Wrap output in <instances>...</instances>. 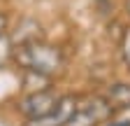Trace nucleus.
Segmentation results:
<instances>
[{
    "label": "nucleus",
    "instance_id": "1",
    "mask_svg": "<svg viewBox=\"0 0 130 126\" xmlns=\"http://www.w3.org/2000/svg\"><path fill=\"white\" fill-rule=\"evenodd\" d=\"M74 56L77 49L70 40L46 35L14 47L12 68L16 72H30L46 77L51 82L68 84L70 75L74 72Z\"/></svg>",
    "mask_w": 130,
    "mask_h": 126
},
{
    "label": "nucleus",
    "instance_id": "2",
    "mask_svg": "<svg viewBox=\"0 0 130 126\" xmlns=\"http://www.w3.org/2000/svg\"><path fill=\"white\" fill-rule=\"evenodd\" d=\"M65 89H68V84H54V86L37 89V91H16V93H12V96L3 103V107L16 121L32 119V117L46 115L49 110L60 100Z\"/></svg>",
    "mask_w": 130,
    "mask_h": 126
},
{
    "label": "nucleus",
    "instance_id": "3",
    "mask_svg": "<svg viewBox=\"0 0 130 126\" xmlns=\"http://www.w3.org/2000/svg\"><path fill=\"white\" fill-rule=\"evenodd\" d=\"M111 117H116V112L105 100L102 93L98 89L84 86L81 89V98H79L72 117L68 119L65 126H105Z\"/></svg>",
    "mask_w": 130,
    "mask_h": 126
},
{
    "label": "nucleus",
    "instance_id": "4",
    "mask_svg": "<svg viewBox=\"0 0 130 126\" xmlns=\"http://www.w3.org/2000/svg\"><path fill=\"white\" fill-rule=\"evenodd\" d=\"M81 98V89H74V86H68L65 93L60 96V100L49 110L46 115H40V117H32V119H23L16 126H65L68 119L72 117L74 107Z\"/></svg>",
    "mask_w": 130,
    "mask_h": 126
},
{
    "label": "nucleus",
    "instance_id": "5",
    "mask_svg": "<svg viewBox=\"0 0 130 126\" xmlns=\"http://www.w3.org/2000/svg\"><path fill=\"white\" fill-rule=\"evenodd\" d=\"M51 35L49 33V26L44 23V19L40 17L37 12H16L12 26H9V37L14 42V47L32 42V40H40Z\"/></svg>",
    "mask_w": 130,
    "mask_h": 126
},
{
    "label": "nucleus",
    "instance_id": "6",
    "mask_svg": "<svg viewBox=\"0 0 130 126\" xmlns=\"http://www.w3.org/2000/svg\"><path fill=\"white\" fill-rule=\"evenodd\" d=\"M98 91L105 96V100L111 105V110L116 115H128L130 112V77L114 75L102 86H98Z\"/></svg>",
    "mask_w": 130,
    "mask_h": 126
},
{
    "label": "nucleus",
    "instance_id": "7",
    "mask_svg": "<svg viewBox=\"0 0 130 126\" xmlns=\"http://www.w3.org/2000/svg\"><path fill=\"white\" fill-rule=\"evenodd\" d=\"M111 47H114V56H116V68L121 70V75L130 77V26L128 23Z\"/></svg>",
    "mask_w": 130,
    "mask_h": 126
},
{
    "label": "nucleus",
    "instance_id": "8",
    "mask_svg": "<svg viewBox=\"0 0 130 126\" xmlns=\"http://www.w3.org/2000/svg\"><path fill=\"white\" fill-rule=\"evenodd\" d=\"M91 9L102 23L121 17V0H91Z\"/></svg>",
    "mask_w": 130,
    "mask_h": 126
},
{
    "label": "nucleus",
    "instance_id": "9",
    "mask_svg": "<svg viewBox=\"0 0 130 126\" xmlns=\"http://www.w3.org/2000/svg\"><path fill=\"white\" fill-rule=\"evenodd\" d=\"M14 14H16V9H14L9 3H5V0H3V3H0V35H5L7 30H9Z\"/></svg>",
    "mask_w": 130,
    "mask_h": 126
},
{
    "label": "nucleus",
    "instance_id": "10",
    "mask_svg": "<svg viewBox=\"0 0 130 126\" xmlns=\"http://www.w3.org/2000/svg\"><path fill=\"white\" fill-rule=\"evenodd\" d=\"M121 17L130 26V0H121Z\"/></svg>",
    "mask_w": 130,
    "mask_h": 126
}]
</instances>
